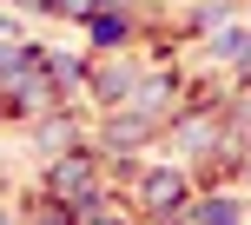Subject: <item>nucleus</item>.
Returning <instances> with one entry per match:
<instances>
[{
  "instance_id": "nucleus-1",
  "label": "nucleus",
  "mask_w": 251,
  "mask_h": 225,
  "mask_svg": "<svg viewBox=\"0 0 251 225\" xmlns=\"http://www.w3.org/2000/svg\"><path fill=\"white\" fill-rule=\"evenodd\" d=\"M86 179H93V166H86V159H66L60 172H53V186H60V192H86Z\"/></svg>"
},
{
  "instance_id": "nucleus-2",
  "label": "nucleus",
  "mask_w": 251,
  "mask_h": 225,
  "mask_svg": "<svg viewBox=\"0 0 251 225\" xmlns=\"http://www.w3.org/2000/svg\"><path fill=\"white\" fill-rule=\"evenodd\" d=\"M146 199H152V205H172V199H178V179H152Z\"/></svg>"
},
{
  "instance_id": "nucleus-3",
  "label": "nucleus",
  "mask_w": 251,
  "mask_h": 225,
  "mask_svg": "<svg viewBox=\"0 0 251 225\" xmlns=\"http://www.w3.org/2000/svg\"><path fill=\"white\" fill-rule=\"evenodd\" d=\"M205 225H238V212L231 205H205Z\"/></svg>"
},
{
  "instance_id": "nucleus-4",
  "label": "nucleus",
  "mask_w": 251,
  "mask_h": 225,
  "mask_svg": "<svg viewBox=\"0 0 251 225\" xmlns=\"http://www.w3.org/2000/svg\"><path fill=\"white\" fill-rule=\"evenodd\" d=\"M60 7H66V13H86V7H93V0H60Z\"/></svg>"
},
{
  "instance_id": "nucleus-5",
  "label": "nucleus",
  "mask_w": 251,
  "mask_h": 225,
  "mask_svg": "<svg viewBox=\"0 0 251 225\" xmlns=\"http://www.w3.org/2000/svg\"><path fill=\"white\" fill-rule=\"evenodd\" d=\"M47 225H66V219H47Z\"/></svg>"
},
{
  "instance_id": "nucleus-6",
  "label": "nucleus",
  "mask_w": 251,
  "mask_h": 225,
  "mask_svg": "<svg viewBox=\"0 0 251 225\" xmlns=\"http://www.w3.org/2000/svg\"><path fill=\"white\" fill-rule=\"evenodd\" d=\"M0 225H7V219H0Z\"/></svg>"
}]
</instances>
